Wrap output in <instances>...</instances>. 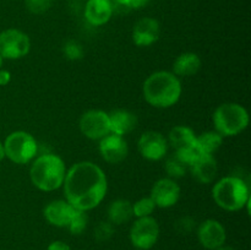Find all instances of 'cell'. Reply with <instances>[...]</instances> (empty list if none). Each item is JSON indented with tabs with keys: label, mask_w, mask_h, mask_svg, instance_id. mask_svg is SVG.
<instances>
[{
	"label": "cell",
	"mask_w": 251,
	"mask_h": 250,
	"mask_svg": "<svg viewBox=\"0 0 251 250\" xmlns=\"http://www.w3.org/2000/svg\"><path fill=\"white\" fill-rule=\"evenodd\" d=\"M63 188L65 200L76 210L87 212L97 207L105 198L108 180L100 166L82 161L66 171Z\"/></svg>",
	"instance_id": "cell-1"
},
{
	"label": "cell",
	"mask_w": 251,
	"mask_h": 250,
	"mask_svg": "<svg viewBox=\"0 0 251 250\" xmlns=\"http://www.w3.org/2000/svg\"><path fill=\"white\" fill-rule=\"evenodd\" d=\"M142 92L152 107L171 108L180 100L181 82L171 71H156L145 80Z\"/></svg>",
	"instance_id": "cell-2"
},
{
	"label": "cell",
	"mask_w": 251,
	"mask_h": 250,
	"mask_svg": "<svg viewBox=\"0 0 251 250\" xmlns=\"http://www.w3.org/2000/svg\"><path fill=\"white\" fill-rule=\"evenodd\" d=\"M212 198L223 210L237 212L247 207L250 215V186L240 176L228 175L220 179L212 188Z\"/></svg>",
	"instance_id": "cell-3"
},
{
	"label": "cell",
	"mask_w": 251,
	"mask_h": 250,
	"mask_svg": "<svg viewBox=\"0 0 251 250\" xmlns=\"http://www.w3.org/2000/svg\"><path fill=\"white\" fill-rule=\"evenodd\" d=\"M66 167L58 154L44 153L36 157L29 168L32 184L42 191H54L63 186Z\"/></svg>",
	"instance_id": "cell-4"
},
{
	"label": "cell",
	"mask_w": 251,
	"mask_h": 250,
	"mask_svg": "<svg viewBox=\"0 0 251 250\" xmlns=\"http://www.w3.org/2000/svg\"><path fill=\"white\" fill-rule=\"evenodd\" d=\"M213 125L222 137L237 136L249 125V113L239 103H223L212 115Z\"/></svg>",
	"instance_id": "cell-5"
},
{
	"label": "cell",
	"mask_w": 251,
	"mask_h": 250,
	"mask_svg": "<svg viewBox=\"0 0 251 250\" xmlns=\"http://www.w3.org/2000/svg\"><path fill=\"white\" fill-rule=\"evenodd\" d=\"M5 157L12 163L26 164L36 158L38 152V145L36 139L29 132L17 130L9 134L5 139Z\"/></svg>",
	"instance_id": "cell-6"
},
{
	"label": "cell",
	"mask_w": 251,
	"mask_h": 250,
	"mask_svg": "<svg viewBox=\"0 0 251 250\" xmlns=\"http://www.w3.org/2000/svg\"><path fill=\"white\" fill-rule=\"evenodd\" d=\"M130 242L137 250H150L159 238V225L152 216L137 218L132 223L129 233Z\"/></svg>",
	"instance_id": "cell-7"
},
{
	"label": "cell",
	"mask_w": 251,
	"mask_h": 250,
	"mask_svg": "<svg viewBox=\"0 0 251 250\" xmlns=\"http://www.w3.org/2000/svg\"><path fill=\"white\" fill-rule=\"evenodd\" d=\"M29 49V37L21 29L6 28L0 32V55L4 59H21L28 54Z\"/></svg>",
	"instance_id": "cell-8"
},
{
	"label": "cell",
	"mask_w": 251,
	"mask_h": 250,
	"mask_svg": "<svg viewBox=\"0 0 251 250\" xmlns=\"http://www.w3.org/2000/svg\"><path fill=\"white\" fill-rule=\"evenodd\" d=\"M80 130L90 140H102L110 134L109 115L104 110L91 109L80 118Z\"/></svg>",
	"instance_id": "cell-9"
},
{
	"label": "cell",
	"mask_w": 251,
	"mask_h": 250,
	"mask_svg": "<svg viewBox=\"0 0 251 250\" xmlns=\"http://www.w3.org/2000/svg\"><path fill=\"white\" fill-rule=\"evenodd\" d=\"M196 234L199 243L207 250H216L222 247L227 239L225 225L213 218H208L201 222L196 229Z\"/></svg>",
	"instance_id": "cell-10"
},
{
	"label": "cell",
	"mask_w": 251,
	"mask_h": 250,
	"mask_svg": "<svg viewBox=\"0 0 251 250\" xmlns=\"http://www.w3.org/2000/svg\"><path fill=\"white\" fill-rule=\"evenodd\" d=\"M137 150L144 158L149 161H159L168 151V141L158 131L144 132L137 141Z\"/></svg>",
	"instance_id": "cell-11"
},
{
	"label": "cell",
	"mask_w": 251,
	"mask_h": 250,
	"mask_svg": "<svg viewBox=\"0 0 251 250\" xmlns=\"http://www.w3.org/2000/svg\"><path fill=\"white\" fill-rule=\"evenodd\" d=\"M150 198L156 207L169 208L176 205L180 199V186L174 179L162 178L153 184Z\"/></svg>",
	"instance_id": "cell-12"
},
{
	"label": "cell",
	"mask_w": 251,
	"mask_h": 250,
	"mask_svg": "<svg viewBox=\"0 0 251 250\" xmlns=\"http://www.w3.org/2000/svg\"><path fill=\"white\" fill-rule=\"evenodd\" d=\"M100 153L107 163L117 164L126 158L129 146L124 137L110 132L100 140Z\"/></svg>",
	"instance_id": "cell-13"
},
{
	"label": "cell",
	"mask_w": 251,
	"mask_h": 250,
	"mask_svg": "<svg viewBox=\"0 0 251 250\" xmlns=\"http://www.w3.org/2000/svg\"><path fill=\"white\" fill-rule=\"evenodd\" d=\"M161 36L159 22L153 17H142L132 28V41L137 47H149L158 41Z\"/></svg>",
	"instance_id": "cell-14"
},
{
	"label": "cell",
	"mask_w": 251,
	"mask_h": 250,
	"mask_svg": "<svg viewBox=\"0 0 251 250\" xmlns=\"http://www.w3.org/2000/svg\"><path fill=\"white\" fill-rule=\"evenodd\" d=\"M75 208L66 200H53L44 207V218L55 227H68Z\"/></svg>",
	"instance_id": "cell-15"
},
{
	"label": "cell",
	"mask_w": 251,
	"mask_h": 250,
	"mask_svg": "<svg viewBox=\"0 0 251 250\" xmlns=\"http://www.w3.org/2000/svg\"><path fill=\"white\" fill-rule=\"evenodd\" d=\"M112 0H87L85 19L92 26H103L113 16Z\"/></svg>",
	"instance_id": "cell-16"
},
{
	"label": "cell",
	"mask_w": 251,
	"mask_h": 250,
	"mask_svg": "<svg viewBox=\"0 0 251 250\" xmlns=\"http://www.w3.org/2000/svg\"><path fill=\"white\" fill-rule=\"evenodd\" d=\"M191 174L201 184H210L215 180L218 172L217 161L213 154H201L190 166Z\"/></svg>",
	"instance_id": "cell-17"
},
{
	"label": "cell",
	"mask_w": 251,
	"mask_h": 250,
	"mask_svg": "<svg viewBox=\"0 0 251 250\" xmlns=\"http://www.w3.org/2000/svg\"><path fill=\"white\" fill-rule=\"evenodd\" d=\"M110 132L124 137V135L134 131L137 126V117L132 112L126 109H117L109 114Z\"/></svg>",
	"instance_id": "cell-18"
},
{
	"label": "cell",
	"mask_w": 251,
	"mask_h": 250,
	"mask_svg": "<svg viewBox=\"0 0 251 250\" xmlns=\"http://www.w3.org/2000/svg\"><path fill=\"white\" fill-rule=\"evenodd\" d=\"M168 144L176 152L196 146V135L191 127L185 125H176L172 127L168 134Z\"/></svg>",
	"instance_id": "cell-19"
},
{
	"label": "cell",
	"mask_w": 251,
	"mask_h": 250,
	"mask_svg": "<svg viewBox=\"0 0 251 250\" xmlns=\"http://www.w3.org/2000/svg\"><path fill=\"white\" fill-rule=\"evenodd\" d=\"M200 56L193 51L180 54L173 64V74L178 77H188L199 73L201 69Z\"/></svg>",
	"instance_id": "cell-20"
},
{
	"label": "cell",
	"mask_w": 251,
	"mask_h": 250,
	"mask_svg": "<svg viewBox=\"0 0 251 250\" xmlns=\"http://www.w3.org/2000/svg\"><path fill=\"white\" fill-rule=\"evenodd\" d=\"M132 216H134L132 203L125 199H118L113 201L108 207V218L113 225H123L129 222Z\"/></svg>",
	"instance_id": "cell-21"
},
{
	"label": "cell",
	"mask_w": 251,
	"mask_h": 250,
	"mask_svg": "<svg viewBox=\"0 0 251 250\" xmlns=\"http://www.w3.org/2000/svg\"><path fill=\"white\" fill-rule=\"evenodd\" d=\"M223 144V137L217 131H206L196 136V147L201 154H213Z\"/></svg>",
	"instance_id": "cell-22"
},
{
	"label": "cell",
	"mask_w": 251,
	"mask_h": 250,
	"mask_svg": "<svg viewBox=\"0 0 251 250\" xmlns=\"http://www.w3.org/2000/svg\"><path fill=\"white\" fill-rule=\"evenodd\" d=\"M88 225V216L85 211L81 210H76L74 212L73 217H71L70 222H69L68 228L70 230L71 234L74 235H78L81 233L85 232V229L87 228Z\"/></svg>",
	"instance_id": "cell-23"
},
{
	"label": "cell",
	"mask_w": 251,
	"mask_h": 250,
	"mask_svg": "<svg viewBox=\"0 0 251 250\" xmlns=\"http://www.w3.org/2000/svg\"><path fill=\"white\" fill-rule=\"evenodd\" d=\"M154 208H156V205H154L153 200L147 196V198H141L132 205V213L136 218L149 217L153 213Z\"/></svg>",
	"instance_id": "cell-24"
},
{
	"label": "cell",
	"mask_w": 251,
	"mask_h": 250,
	"mask_svg": "<svg viewBox=\"0 0 251 250\" xmlns=\"http://www.w3.org/2000/svg\"><path fill=\"white\" fill-rule=\"evenodd\" d=\"M164 169H166V173L168 174V178L176 179L185 175L186 171H188V166L184 164L180 159L174 156L172 158L167 159Z\"/></svg>",
	"instance_id": "cell-25"
},
{
	"label": "cell",
	"mask_w": 251,
	"mask_h": 250,
	"mask_svg": "<svg viewBox=\"0 0 251 250\" xmlns=\"http://www.w3.org/2000/svg\"><path fill=\"white\" fill-rule=\"evenodd\" d=\"M114 234V225L110 223L109 221H100V222L97 223V225L95 227V232H93V235H95V239L97 242H107Z\"/></svg>",
	"instance_id": "cell-26"
},
{
	"label": "cell",
	"mask_w": 251,
	"mask_h": 250,
	"mask_svg": "<svg viewBox=\"0 0 251 250\" xmlns=\"http://www.w3.org/2000/svg\"><path fill=\"white\" fill-rule=\"evenodd\" d=\"M64 55H65L66 59L69 60H80L83 56V48L77 41H74V39H70V41L66 42L64 44Z\"/></svg>",
	"instance_id": "cell-27"
},
{
	"label": "cell",
	"mask_w": 251,
	"mask_h": 250,
	"mask_svg": "<svg viewBox=\"0 0 251 250\" xmlns=\"http://www.w3.org/2000/svg\"><path fill=\"white\" fill-rule=\"evenodd\" d=\"M54 0H25V6L31 14L41 15L48 11Z\"/></svg>",
	"instance_id": "cell-28"
},
{
	"label": "cell",
	"mask_w": 251,
	"mask_h": 250,
	"mask_svg": "<svg viewBox=\"0 0 251 250\" xmlns=\"http://www.w3.org/2000/svg\"><path fill=\"white\" fill-rule=\"evenodd\" d=\"M174 228H176L179 234H189L196 228L195 220L190 216H184V217H180L176 221Z\"/></svg>",
	"instance_id": "cell-29"
},
{
	"label": "cell",
	"mask_w": 251,
	"mask_h": 250,
	"mask_svg": "<svg viewBox=\"0 0 251 250\" xmlns=\"http://www.w3.org/2000/svg\"><path fill=\"white\" fill-rule=\"evenodd\" d=\"M47 250H71L70 245L63 240H54L48 245Z\"/></svg>",
	"instance_id": "cell-30"
},
{
	"label": "cell",
	"mask_w": 251,
	"mask_h": 250,
	"mask_svg": "<svg viewBox=\"0 0 251 250\" xmlns=\"http://www.w3.org/2000/svg\"><path fill=\"white\" fill-rule=\"evenodd\" d=\"M124 2L130 7V10H134L146 6L150 2V0H124Z\"/></svg>",
	"instance_id": "cell-31"
},
{
	"label": "cell",
	"mask_w": 251,
	"mask_h": 250,
	"mask_svg": "<svg viewBox=\"0 0 251 250\" xmlns=\"http://www.w3.org/2000/svg\"><path fill=\"white\" fill-rule=\"evenodd\" d=\"M11 81V74L10 71L0 69V86H6Z\"/></svg>",
	"instance_id": "cell-32"
},
{
	"label": "cell",
	"mask_w": 251,
	"mask_h": 250,
	"mask_svg": "<svg viewBox=\"0 0 251 250\" xmlns=\"http://www.w3.org/2000/svg\"><path fill=\"white\" fill-rule=\"evenodd\" d=\"M5 158V150H4V144L0 141V162Z\"/></svg>",
	"instance_id": "cell-33"
},
{
	"label": "cell",
	"mask_w": 251,
	"mask_h": 250,
	"mask_svg": "<svg viewBox=\"0 0 251 250\" xmlns=\"http://www.w3.org/2000/svg\"><path fill=\"white\" fill-rule=\"evenodd\" d=\"M216 250H237V249H235V248H233V247H229V245H222V247L217 248Z\"/></svg>",
	"instance_id": "cell-34"
},
{
	"label": "cell",
	"mask_w": 251,
	"mask_h": 250,
	"mask_svg": "<svg viewBox=\"0 0 251 250\" xmlns=\"http://www.w3.org/2000/svg\"><path fill=\"white\" fill-rule=\"evenodd\" d=\"M2 64H4V58H2V56L0 55V69L2 68Z\"/></svg>",
	"instance_id": "cell-35"
},
{
	"label": "cell",
	"mask_w": 251,
	"mask_h": 250,
	"mask_svg": "<svg viewBox=\"0 0 251 250\" xmlns=\"http://www.w3.org/2000/svg\"><path fill=\"white\" fill-rule=\"evenodd\" d=\"M136 250H137V249H136Z\"/></svg>",
	"instance_id": "cell-36"
}]
</instances>
